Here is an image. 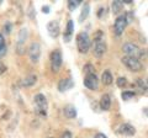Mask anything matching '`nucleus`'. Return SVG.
Here are the masks:
<instances>
[{
    "label": "nucleus",
    "mask_w": 148,
    "mask_h": 138,
    "mask_svg": "<svg viewBox=\"0 0 148 138\" xmlns=\"http://www.w3.org/2000/svg\"><path fill=\"white\" fill-rule=\"evenodd\" d=\"M122 51L126 53V57H131V58H136V59L145 56V52H143L137 44L131 43V42L125 43L122 47Z\"/></svg>",
    "instance_id": "obj_1"
},
{
    "label": "nucleus",
    "mask_w": 148,
    "mask_h": 138,
    "mask_svg": "<svg viewBox=\"0 0 148 138\" xmlns=\"http://www.w3.org/2000/svg\"><path fill=\"white\" fill-rule=\"evenodd\" d=\"M94 56L100 58L101 56H104V53L106 52V43L104 41V35L101 31L96 32L95 36V47H94Z\"/></svg>",
    "instance_id": "obj_2"
},
{
    "label": "nucleus",
    "mask_w": 148,
    "mask_h": 138,
    "mask_svg": "<svg viewBox=\"0 0 148 138\" xmlns=\"http://www.w3.org/2000/svg\"><path fill=\"white\" fill-rule=\"evenodd\" d=\"M90 44H91L90 37L86 32H80L77 36V47L80 53H86L90 48Z\"/></svg>",
    "instance_id": "obj_3"
},
{
    "label": "nucleus",
    "mask_w": 148,
    "mask_h": 138,
    "mask_svg": "<svg viewBox=\"0 0 148 138\" xmlns=\"http://www.w3.org/2000/svg\"><path fill=\"white\" fill-rule=\"evenodd\" d=\"M35 104H36V111L38 112L42 116L47 115V100H46V96L43 94H37L35 98Z\"/></svg>",
    "instance_id": "obj_4"
},
{
    "label": "nucleus",
    "mask_w": 148,
    "mask_h": 138,
    "mask_svg": "<svg viewBox=\"0 0 148 138\" xmlns=\"http://www.w3.org/2000/svg\"><path fill=\"white\" fill-rule=\"evenodd\" d=\"M121 61H122V63H123L125 66H126L131 72H140V70H142V68H143L142 63L138 61V59H136V58L122 57Z\"/></svg>",
    "instance_id": "obj_5"
},
{
    "label": "nucleus",
    "mask_w": 148,
    "mask_h": 138,
    "mask_svg": "<svg viewBox=\"0 0 148 138\" xmlns=\"http://www.w3.org/2000/svg\"><path fill=\"white\" fill-rule=\"evenodd\" d=\"M61 67H62V54L57 49L51 54V69H52L53 73H58Z\"/></svg>",
    "instance_id": "obj_6"
},
{
    "label": "nucleus",
    "mask_w": 148,
    "mask_h": 138,
    "mask_svg": "<svg viewBox=\"0 0 148 138\" xmlns=\"http://www.w3.org/2000/svg\"><path fill=\"white\" fill-rule=\"evenodd\" d=\"M29 56L32 63H37L41 56V47L38 42H32L29 48Z\"/></svg>",
    "instance_id": "obj_7"
},
{
    "label": "nucleus",
    "mask_w": 148,
    "mask_h": 138,
    "mask_svg": "<svg viewBox=\"0 0 148 138\" xmlns=\"http://www.w3.org/2000/svg\"><path fill=\"white\" fill-rule=\"evenodd\" d=\"M27 37H29V32H27V29H22L18 33V41H17V53L18 54H24L25 51V42Z\"/></svg>",
    "instance_id": "obj_8"
},
{
    "label": "nucleus",
    "mask_w": 148,
    "mask_h": 138,
    "mask_svg": "<svg viewBox=\"0 0 148 138\" xmlns=\"http://www.w3.org/2000/svg\"><path fill=\"white\" fill-rule=\"evenodd\" d=\"M127 26V20H126V16L125 15H120L116 21H115V25H114V29H115V33H116L117 36L122 35L123 30L126 29Z\"/></svg>",
    "instance_id": "obj_9"
},
{
    "label": "nucleus",
    "mask_w": 148,
    "mask_h": 138,
    "mask_svg": "<svg viewBox=\"0 0 148 138\" xmlns=\"http://www.w3.org/2000/svg\"><path fill=\"white\" fill-rule=\"evenodd\" d=\"M84 85L90 90H96L98 89L99 88V80H98V78H96V75L95 74L86 75L85 79H84Z\"/></svg>",
    "instance_id": "obj_10"
},
{
    "label": "nucleus",
    "mask_w": 148,
    "mask_h": 138,
    "mask_svg": "<svg viewBox=\"0 0 148 138\" xmlns=\"http://www.w3.org/2000/svg\"><path fill=\"white\" fill-rule=\"evenodd\" d=\"M47 31H48V33L49 36L52 38H57L58 37V35H59V24H58V21H49L48 22V25H47Z\"/></svg>",
    "instance_id": "obj_11"
},
{
    "label": "nucleus",
    "mask_w": 148,
    "mask_h": 138,
    "mask_svg": "<svg viewBox=\"0 0 148 138\" xmlns=\"http://www.w3.org/2000/svg\"><path fill=\"white\" fill-rule=\"evenodd\" d=\"M119 133L120 135H123V136H133L136 133V130H135V127L128 125V123H123V125L120 126Z\"/></svg>",
    "instance_id": "obj_12"
},
{
    "label": "nucleus",
    "mask_w": 148,
    "mask_h": 138,
    "mask_svg": "<svg viewBox=\"0 0 148 138\" xmlns=\"http://www.w3.org/2000/svg\"><path fill=\"white\" fill-rule=\"evenodd\" d=\"M73 85H74V83H73V80L71 79V78H69V79H62L58 84V90L63 93V91H67L69 89H72Z\"/></svg>",
    "instance_id": "obj_13"
},
{
    "label": "nucleus",
    "mask_w": 148,
    "mask_h": 138,
    "mask_svg": "<svg viewBox=\"0 0 148 138\" xmlns=\"http://www.w3.org/2000/svg\"><path fill=\"white\" fill-rule=\"evenodd\" d=\"M111 106V99L108 94H104L101 96V100H100V107L101 110H104V111H108Z\"/></svg>",
    "instance_id": "obj_14"
},
{
    "label": "nucleus",
    "mask_w": 148,
    "mask_h": 138,
    "mask_svg": "<svg viewBox=\"0 0 148 138\" xmlns=\"http://www.w3.org/2000/svg\"><path fill=\"white\" fill-rule=\"evenodd\" d=\"M64 115H66V117L68 118H74L77 116V109L73 106V105H68V106L64 107Z\"/></svg>",
    "instance_id": "obj_15"
},
{
    "label": "nucleus",
    "mask_w": 148,
    "mask_h": 138,
    "mask_svg": "<svg viewBox=\"0 0 148 138\" xmlns=\"http://www.w3.org/2000/svg\"><path fill=\"white\" fill-rule=\"evenodd\" d=\"M36 80H37L36 75H29V77H26V78H24V79L21 80V86H25V88L31 86V85L35 84Z\"/></svg>",
    "instance_id": "obj_16"
},
{
    "label": "nucleus",
    "mask_w": 148,
    "mask_h": 138,
    "mask_svg": "<svg viewBox=\"0 0 148 138\" xmlns=\"http://www.w3.org/2000/svg\"><path fill=\"white\" fill-rule=\"evenodd\" d=\"M101 81H103L105 85L112 84L114 78H112V75H111V73H110L109 70H105V72L103 73V75H101Z\"/></svg>",
    "instance_id": "obj_17"
},
{
    "label": "nucleus",
    "mask_w": 148,
    "mask_h": 138,
    "mask_svg": "<svg viewBox=\"0 0 148 138\" xmlns=\"http://www.w3.org/2000/svg\"><path fill=\"white\" fill-rule=\"evenodd\" d=\"M74 31V25H73V20H69L68 24H67V32L64 33V40H66V42H68L69 40H71V36Z\"/></svg>",
    "instance_id": "obj_18"
},
{
    "label": "nucleus",
    "mask_w": 148,
    "mask_h": 138,
    "mask_svg": "<svg viewBox=\"0 0 148 138\" xmlns=\"http://www.w3.org/2000/svg\"><path fill=\"white\" fill-rule=\"evenodd\" d=\"M112 12L114 14H119L120 11H122L123 9V3L122 0H115V1H112Z\"/></svg>",
    "instance_id": "obj_19"
},
{
    "label": "nucleus",
    "mask_w": 148,
    "mask_h": 138,
    "mask_svg": "<svg viewBox=\"0 0 148 138\" xmlns=\"http://www.w3.org/2000/svg\"><path fill=\"white\" fill-rule=\"evenodd\" d=\"M89 11H90L89 4H84V6H83V9H82V12H80V16H79V21L80 22H83L88 17V15H89Z\"/></svg>",
    "instance_id": "obj_20"
},
{
    "label": "nucleus",
    "mask_w": 148,
    "mask_h": 138,
    "mask_svg": "<svg viewBox=\"0 0 148 138\" xmlns=\"http://www.w3.org/2000/svg\"><path fill=\"white\" fill-rule=\"evenodd\" d=\"M6 53V44H5V41H4V36L0 33V57L5 56Z\"/></svg>",
    "instance_id": "obj_21"
},
{
    "label": "nucleus",
    "mask_w": 148,
    "mask_h": 138,
    "mask_svg": "<svg viewBox=\"0 0 148 138\" xmlns=\"http://www.w3.org/2000/svg\"><path fill=\"white\" fill-rule=\"evenodd\" d=\"M80 1L82 0H69L68 1V9L71 11H74V9L78 8V5L80 4Z\"/></svg>",
    "instance_id": "obj_22"
},
{
    "label": "nucleus",
    "mask_w": 148,
    "mask_h": 138,
    "mask_svg": "<svg viewBox=\"0 0 148 138\" xmlns=\"http://www.w3.org/2000/svg\"><path fill=\"white\" fill-rule=\"evenodd\" d=\"M121 96L123 100H130L131 98H135V93L133 91H123Z\"/></svg>",
    "instance_id": "obj_23"
},
{
    "label": "nucleus",
    "mask_w": 148,
    "mask_h": 138,
    "mask_svg": "<svg viewBox=\"0 0 148 138\" xmlns=\"http://www.w3.org/2000/svg\"><path fill=\"white\" fill-rule=\"evenodd\" d=\"M94 67L91 66V64H86V66L84 67V72L86 73V75H90V74H94Z\"/></svg>",
    "instance_id": "obj_24"
},
{
    "label": "nucleus",
    "mask_w": 148,
    "mask_h": 138,
    "mask_svg": "<svg viewBox=\"0 0 148 138\" xmlns=\"http://www.w3.org/2000/svg\"><path fill=\"white\" fill-rule=\"evenodd\" d=\"M126 84H127V81H126L125 78H119L117 79V85L120 86V88H122V86H125Z\"/></svg>",
    "instance_id": "obj_25"
},
{
    "label": "nucleus",
    "mask_w": 148,
    "mask_h": 138,
    "mask_svg": "<svg viewBox=\"0 0 148 138\" xmlns=\"http://www.w3.org/2000/svg\"><path fill=\"white\" fill-rule=\"evenodd\" d=\"M137 83L143 90H147V84H146V81H143V79H137Z\"/></svg>",
    "instance_id": "obj_26"
},
{
    "label": "nucleus",
    "mask_w": 148,
    "mask_h": 138,
    "mask_svg": "<svg viewBox=\"0 0 148 138\" xmlns=\"http://www.w3.org/2000/svg\"><path fill=\"white\" fill-rule=\"evenodd\" d=\"M62 138H72V133L69 132V131L64 132V133H63V136H62Z\"/></svg>",
    "instance_id": "obj_27"
},
{
    "label": "nucleus",
    "mask_w": 148,
    "mask_h": 138,
    "mask_svg": "<svg viewBox=\"0 0 148 138\" xmlns=\"http://www.w3.org/2000/svg\"><path fill=\"white\" fill-rule=\"evenodd\" d=\"M95 138H108V137H106L104 133H98V135L95 136Z\"/></svg>",
    "instance_id": "obj_28"
},
{
    "label": "nucleus",
    "mask_w": 148,
    "mask_h": 138,
    "mask_svg": "<svg viewBox=\"0 0 148 138\" xmlns=\"http://www.w3.org/2000/svg\"><path fill=\"white\" fill-rule=\"evenodd\" d=\"M42 10H43L45 14H48V12H49V8H48V6H43V8H42Z\"/></svg>",
    "instance_id": "obj_29"
},
{
    "label": "nucleus",
    "mask_w": 148,
    "mask_h": 138,
    "mask_svg": "<svg viewBox=\"0 0 148 138\" xmlns=\"http://www.w3.org/2000/svg\"><path fill=\"white\" fill-rule=\"evenodd\" d=\"M4 70H5V67H4V66H3V64H1V63H0V74H1V73H3Z\"/></svg>",
    "instance_id": "obj_30"
},
{
    "label": "nucleus",
    "mask_w": 148,
    "mask_h": 138,
    "mask_svg": "<svg viewBox=\"0 0 148 138\" xmlns=\"http://www.w3.org/2000/svg\"><path fill=\"white\" fill-rule=\"evenodd\" d=\"M49 138H53V137H49Z\"/></svg>",
    "instance_id": "obj_31"
}]
</instances>
